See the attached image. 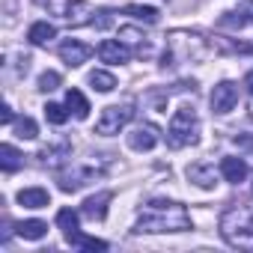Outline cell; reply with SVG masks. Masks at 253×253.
I'll list each match as a JSON object with an SVG mask.
<instances>
[{
    "instance_id": "9c48e42d",
    "label": "cell",
    "mask_w": 253,
    "mask_h": 253,
    "mask_svg": "<svg viewBox=\"0 0 253 253\" xmlns=\"http://www.w3.org/2000/svg\"><path fill=\"white\" fill-rule=\"evenodd\" d=\"M39 158H42L45 167H60V164H66V161L72 158V140L60 137V140L42 146V149H39Z\"/></svg>"
},
{
    "instance_id": "7c38bea8",
    "label": "cell",
    "mask_w": 253,
    "mask_h": 253,
    "mask_svg": "<svg viewBox=\"0 0 253 253\" xmlns=\"http://www.w3.org/2000/svg\"><path fill=\"white\" fill-rule=\"evenodd\" d=\"M98 60L101 63H128L131 60V51H128V45H125L122 39H104L101 45H98Z\"/></svg>"
},
{
    "instance_id": "d4e9b609",
    "label": "cell",
    "mask_w": 253,
    "mask_h": 253,
    "mask_svg": "<svg viewBox=\"0 0 253 253\" xmlns=\"http://www.w3.org/2000/svg\"><path fill=\"white\" fill-rule=\"evenodd\" d=\"M122 12H125V15H131V18H137V21H146V24H155V21H158V9H155V6H137V3H128Z\"/></svg>"
},
{
    "instance_id": "5bb4252c",
    "label": "cell",
    "mask_w": 253,
    "mask_h": 253,
    "mask_svg": "<svg viewBox=\"0 0 253 253\" xmlns=\"http://www.w3.org/2000/svg\"><path fill=\"white\" fill-rule=\"evenodd\" d=\"M188 179H191L197 188H203V191H211V188L217 185V173H214V167L206 164V161L191 164V167H188Z\"/></svg>"
},
{
    "instance_id": "f546056e",
    "label": "cell",
    "mask_w": 253,
    "mask_h": 253,
    "mask_svg": "<svg viewBox=\"0 0 253 253\" xmlns=\"http://www.w3.org/2000/svg\"><path fill=\"white\" fill-rule=\"evenodd\" d=\"M42 3H45L51 12H57V15H63V18H66V12H69V6L75 3V0H42Z\"/></svg>"
},
{
    "instance_id": "ac0fdd59",
    "label": "cell",
    "mask_w": 253,
    "mask_h": 253,
    "mask_svg": "<svg viewBox=\"0 0 253 253\" xmlns=\"http://www.w3.org/2000/svg\"><path fill=\"white\" fill-rule=\"evenodd\" d=\"M57 226L63 229V235H66V241H69L72 235L81 232V214H78L75 209H60V211H57Z\"/></svg>"
},
{
    "instance_id": "1f68e13d",
    "label": "cell",
    "mask_w": 253,
    "mask_h": 253,
    "mask_svg": "<svg viewBox=\"0 0 253 253\" xmlns=\"http://www.w3.org/2000/svg\"><path fill=\"white\" fill-rule=\"evenodd\" d=\"M0 119H3V125L15 122V113H12V107H9V104H3V107H0Z\"/></svg>"
},
{
    "instance_id": "2e32d148",
    "label": "cell",
    "mask_w": 253,
    "mask_h": 253,
    "mask_svg": "<svg viewBox=\"0 0 253 253\" xmlns=\"http://www.w3.org/2000/svg\"><path fill=\"white\" fill-rule=\"evenodd\" d=\"M247 161L244 158H235V155H229V158H223L220 161V176L226 179V182H232V185H238V182H244L247 179Z\"/></svg>"
},
{
    "instance_id": "f1b7e54d",
    "label": "cell",
    "mask_w": 253,
    "mask_h": 253,
    "mask_svg": "<svg viewBox=\"0 0 253 253\" xmlns=\"http://www.w3.org/2000/svg\"><path fill=\"white\" fill-rule=\"evenodd\" d=\"M119 39H122L125 45H137V42L143 39V33L134 30V27H119Z\"/></svg>"
},
{
    "instance_id": "d6a6232c",
    "label": "cell",
    "mask_w": 253,
    "mask_h": 253,
    "mask_svg": "<svg viewBox=\"0 0 253 253\" xmlns=\"http://www.w3.org/2000/svg\"><path fill=\"white\" fill-rule=\"evenodd\" d=\"M244 86H247V92L253 95V69H250V72L244 75Z\"/></svg>"
},
{
    "instance_id": "603a6c76",
    "label": "cell",
    "mask_w": 253,
    "mask_h": 253,
    "mask_svg": "<svg viewBox=\"0 0 253 253\" xmlns=\"http://www.w3.org/2000/svg\"><path fill=\"white\" fill-rule=\"evenodd\" d=\"M89 86L95 89V92H110V89H116V78L110 75V72H104V69H95V72H89Z\"/></svg>"
},
{
    "instance_id": "8992f818",
    "label": "cell",
    "mask_w": 253,
    "mask_h": 253,
    "mask_svg": "<svg viewBox=\"0 0 253 253\" xmlns=\"http://www.w3.org/2000/svg\"><path fill=\"white\" fill-rule=\"evenodd\" d=\"M95 176H101V170L95 167V164H69L66 170H60V176H57V182H60V191H66V194H75V191H81L84 185H89V182H95Z\"/></svg>"
},
{
    "instance_id": "4316f807",
    "label": "cell",
    "mask_w": 253,
    "mask_h": 253,
    "mask_svg": "<svg viewBox=\"0 0 253 253\" xmlns=\"http://www.w3.org/2000/svg\"><path fill=\"white\" fill-rule=\"evenodd\" d=\"M69 113H72V110H66L63 104H54V101L45 104V119H48L51 125H63V122L69 119Z\"/></svg>"
},
{
    "instance_id": "484cf974",
    "label": "cell",
    "mask_w": 253,
    "mask_h": 253,
    "mask_svg": "<svg viewBox=\"0 0 253 253\" xmlns=\"http://www.w3.org/2000/svg\"><path fill=\"white\" fill-rule=\"evenodd\" d=\"M69 244H75V247H81V250H107V241L92 238V235H84V232L72 235V238H69Z\"/></svg>"
},
{
    "instance_id": "cb8c5ba5",
    "label": "cell",
    "mask_w": 253,
    "mask_h": 253,
    "mask_svg": "<svg viewBox=\"0 0 253 253\" xmlns=\"http://www.w3.org/2000/svg\"><path fill=\"white\" fill-rule=\"evenodd\" d=\"M12 125H15V137H21V140L39 137V125H36V119H30V116H18Z\"/></svg>"
},
{
    "instance_id": "52a82bcc",
    "label": "cell",
    "mask_w": 253,
    "mask_h": 253,
    "mask_svg": "<svg viewBox=\"0 0 253 253\" xmlns=\"http://www.w3.org/2000/svg\"><path fill=\"white\" fill-rule=\"evenodd\" d=\"M211 113H217V116H226L229 110H235V104H238V86L232 84V81H220L214 89H211Z\"/></svg>"
},
{
    "instance_id": "d6986e66",
    "label": "cell",
    "mask_w": 253,
    "mask_h": 253,
    "mask_svg": "<svg viewBox=\"0 0 253 253\" xmlns=\"http://www.w3.org/2000/svg\"><path fill=\"white\" fill-rule=\"evenodd\" d=\"M0 167H3V173H15V170L24 167V155L12 143H3L0 146Z\"/></svg>"
},
{
    "instance_id": "ffe728a7",
    "label": "cell",
    "mask_w": 253,
    "mask_h": 253,
    "mask_svg": "<svg viewBox=\"0 0 253 253\" xmlns=\"http://www.w3.org/2000/svg\"><path fill=\"white\" fill-rule=\"evenodd\" d=\"M54 36H57V27H54V24H48V21H36V24L27 30L30 45H48Z\"/></svg>"
},
{
    "instance_id": "e0dca14e",
    "label": "cell",
    "mask_w": 253,
    "mask_h": 253,
    "mask_svg": "<svg viewBox=\"0 0 253 253\" xmlns=\"http://www.w3.org/2000/svg\"><path fill=\"white\" fill-rule=\"evenodd\" d=\"M92 6L86 3V0H75V3L69 6V12H66V21L72 24V27H81V24H92Z\"/></svg>"
},
{
    "instance_id": "83f0119b",
    "label": "cell",
    "mask_w": 253,
    "mask_h": 253,
    "mask_svg": "<svg viewBox=\"0 0 253 253\" xmlns=\"http://www.w3.org/2000/svg\"><path fill=\"white\" fill-rule=\"evenodd\" d=\"M57 86H60V75H57V72H51V69H48V72H42V75H39V81H36V89H42V92H54Z\"/></svg>"
},
{
    "instance_id": "7402d4cb",
    "label": "cell",
    "mask_w": 253,
    "mask_h": 253,
    "mask_svg": "<svg viewBox=\"0 0 253 253\" xmlns=\"http://www.w3.org/2000/svg\"><path fill=\"white\" fill-rule=\"evenodd\" d=\"M66 107H69L78 119H86V116H89V101H86V95H84L81 89H69V92H66Z\"/></svg>"
},
{
    "instance_id": "7a4b0ae2",
    "label": "cell",
    "mask_w": 253,
    "mask_h": 253,
    "mask_svg": "<svg viewBox=\"0 0 253 253\" xmlns=\"http://www.w3.org/2000/svg\"><path fill=\"white\" fill-rule=\"evenodd\" d=\"M220 235L229 247L238 250H253V211L232 206L220 214Z\"/></svg>"
},
{
    "instance_id": "4fadbf2b",
    "label": "cell",
    "mask_w": 253,
    "mask_h": 253,
    "mask_svg": "<svg viewBox=\"0 0 253 253\" xmlns=\"http://www.w3.org/2000/svg\"><path fill=\"white\" fill-rule=\"evenodd\" d=\"M110 200H113L110 191H98L95 197H86V200H84L81 214L89 217V220H104V217H107V203H110Z\"/></svg>"
},
{
    "instance_id": "4dcf8cb0",
    "label": "cell",
    "mask_w": 253,
    "mask_h": 253,
    "mask_svg": "<svg viewBox=\"0 0 253 253\" xmlns=\"http://www.w3.org/2000/svg\"><path fill=\"white\" fill-rule=\"evenodd\" d=\"M110 12H98V18H92V27H98V30H104V27H110Z\"/></svg>"
},
{
    "instance_id": "44dd1931",
    "label": "cell",
    "mask_w": 253,
    "mask_h": 253,
    "mask_svg": "<svg viewBox=\"0 0 253 253\" xmlns=\"http://www.w3.org/2000/svg\"><path fill=\"white\" fill-rule=\"evenodd\" d=\"M15 232H18L24 241H39V238H45L48 223H45V220H21V223L15 226Z\"/></svg>"
},
{
    "instance_id": "6da1fadb",
    "label": "cell",
    "mask_w": 253,
    "mask_h": 253,
    "mask_svg": "<svg viewBox=\"0 0 253 253\" xmlns=\"http://www.w3.org/2000/svg\"><path fill=\"white\" fill-rule=\"evenodd\" d=\"M191 229V214L185 206L170 203V200H152L143 206L134 232H185Z\"/></svg>"
},
{
    "instance_id": "277c9868",
    "label": "cell",
    "mask_w": 253,
    "mask_h": 253,
    "mask_svg": "<svg viewBox=\"0 0 253 253\" xmlns=\"http://www.w3.org/2000/svg\"><path fill=\"white\" fill-rule=\"evenodd\" d=\"M203 54H206V42H203L197 33H182V30H176V33L170 36V42H167L164 66H170L173 60H179V63H197V60H203Z\"/></svg>"
},
{
    "instance_id": "9a60e30c",
    "label": "cell",
    "mask_w": 253,
    "mask_h": 253,
    "mask_svg": "<svg viewBox=\"0 0 253 253\" xmlns=\"http://www.w3.org/2000/svg\"><path fill=\"white\" fill-rule=\"evenodd\" d=\"M15 200H18V206H24V209H48V206H51V194H48L45 188H21V191L15 194Z\"/></svg>"
},
{
    "instance_id": "ba28073f",
    "label": "cell",
    "mask_w": 253,
    "mask_h": 253,
    "mask_svg": "<svg viewBox=\"0 0 253 253\" xmlns=\"http://www.w3.org/2000/svg\"><path fill=\"white\" fill-rule=\"evenodd\" d=\"M128 146L134 149V152H149V149H155L158 146V128L155 125H134V128L128 131Z\"/></svg>"
},
{
    "instance_id": "30bf717a",
    "label": "cell",
    "mask_w": 253,
    "mask_h": 253,
    "mask_svg": "<svg viewBox=\"0 0 253 253\" xmlns=\"http://www.w3.org/2000/svg\"><path fill=\"white\" fill-rule=\"evenodd\" d=\"M253 24V0H241V3L229 12H223L220 18V27H229V30H244Z\"/></svg>"
},
{
    "instance_id": "8fae6325",
    "label": "cell",
    "mask_w": 253,
    "mask_h": 253,
    "mask_svg": "<svg viewBox=\"0 0 253 253\" xmlns=\"http://www.w3.org/2000/svg\"><path fill=\"white\" fill-rule=\"evenodd\" d=\"M89 54H92V48H89V45H84L81 39H66V42L60 45V57H63V63H66L69 69L84 66V63L89 60Z\"/></svg>"
},
{
    "instance_id": "3957f363",
    "label": "cell",
    "mask_w": 253,
    "mask_h": 253,
    "mask_svg": "<svg viewBox=\"0 0 253 253\" xmlns=\"http://www.w3.org/2000/svg\"><path fill=\"white\" fill-rule=\"evenodd\" d=\"M200 140V116L194 107H179L167 125V143L173 149H185V146H194Z\"/></svg>"
},
{
    "instance_id": "5b68a950",
    "label": "cell",
    "mask_w": 253,
    "mask_h": 253,
    "mask_svg": "<svg viewBox=\"0 0 253 253\" xmlns=\"http://www.w3.org/2000/svg\"><path fill=\"white\" fill-rule=\"evenodd\" d=\"M134 119V101H125V104H107L95 122V134L101 137H113L119 134L125 125Z\"/></svg>"
}]
</instances>
